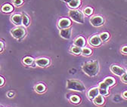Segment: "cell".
<instances>
[{
	"mask_svg": "<svg viewBox=\"0 0 127 107\" xmlns=\"http://www.w3.org/2000/svg\"><path fill=\"white\" fill-rule=\"evenodd\" d=\"M82 69L89 76H95L98 73V63L97 61L87 62L83 64Z\"/></svg>",
	"mask_w": 127,
	"mask_h": 107,
	"instance_id": "obj_1",
	"label": "cell"
},
{
	"mask_svg": "<svg viewBox=\"0 0 127 107\" xmlns=\"http://www.w3.org/2000/svg\"><path fill=\"white\" fill-rule=\"evenodd\" d=\"M67 88L69 90L83 91L86 89L82 82L77 80H68L67 82Z\"/></svg>",
	"mask_w": 127,
	"mask_h": 107,
	"instance_id": "obj_2",
	"label": "cell"
},
{
	"mask_svg": "<svg viewBox=\"0 0 127 107\" xmlns=\"http://www.w3.org/2000/svg\"><path fill=\"white\" fill-rule=\"evenodd\" d=\"M69 16L71 17L73 20L77 23H83V16L81 12L79 11H70Z\"/></svg>",
	"mask_w": 127,
	"mask_h": 107,
	"instance_id": "obj_3",
	"label": "cell"
},
{
	"mask_svg": "<svg viewBox=\"0 0 127 107\" xmlns=\"http://www.w3.org/2000/svg\"><path fill=\"white\" fill-rule=\"evenodd\" d=\"M12 35L17 39H20L21 38H23L25 35V30L23 28H16V29H14L11 31Z\"/></svg>",
	"mask_w": 127,
	"mask_h": 107,
	"instance_id": "obj_4",
	"label": "cell"
},
{
	"mask_svg": "<svg viewBox=\"0 0 127 107\" xmlns=\"http://www.w3.org/2000/svg\"><path fill=\"white\" fill-rule=\"evenodd\" d=\"M91 23H92L93 26L95 27H99L101 24H103L104 23V19L102 17L100 16H95L93 17L90 20Z\"/></svg>",
	"mask_w": 127,
	"mask_h": 107,
	"instance_id": "obj_5",
	"label": "cell"
},
{
	"mask_svg": "<svg viewBox=\"0 0 127 107\" xmlns=\"http://www.w3.org/2000/svg\"><path fill=\"white\" fill-rule=\"evenodd\" d=\"M111 71L113 72L114 74H116L117 76H122L123 75L125 74V70L123 69L121 67H119L118 66H116V65H113L111 67Z\"/></svg>",
	"mask_w": 127,
	"mask_h": 107,
	"instance_id": "obj_6",
	"label": "cell"
},
{
	"mask_svg": "<svg viewBox=\"0 0 127 107\" xmlns=\"http://www.w3.org/2000/svg\"><path fill=\"white\" fill-rule=\"evenodd\" d=\"M99 94V88H94L90 89L88 92V97L90 99H94L96 97H98Z\"/></svg>",
	"mask_w": 127,
	"mask_h": 107,
	"instance_id": "obj_7",
	"label": "cell"
},
{
	"mask_svg": "<svg viewBox=\"0 0 127 107\" xmlns=\"http://www.w3.org/2000/svg\"><path fill=\"white\" fill-rule=\"evenodd\" d=\"M70 20L67 19V18H63L60 20L59 21V23H58V26L61 29H67V28L70 26Z\"/></svg>",
	"mask_w": 127,
	"mask_h": 107,
	"instance_id": "obj_8",
	"label": "cell"
},
{
	"mask_svg": "<svg viewBox=\"0 0 127 107\" xmlns=\"http://www.w3.org/2000/svg\"><path fill=\"white\" fill-rule=\"evenodd\" d=\"M36 63L39 66L41 67H45L46 66H48L49 64V60L47 58H39L36 60Z\"/></svg>",
	"mask_w": 127,
	"mask_h": 107,
	"instance_id": "obj_9",
	"label": "cell"
},
{
	"mask_svg": "<svg viewBox=\"0 0 127 107\" xmlns=\"http://www.w3.org/2000/svg\"><path fill=\"white\" fill-rule=\"evenodd\" d=\"M60 34H61V36L63 37L64 38L69 39V38H70V35H71V29L67 28V29L61 30Z\"/></svg>",
	"mask_w": 127,
	"mask_h": 107,
	"instance_id": "obj_10",
	"label": "cell"
},
{
	"mask_svg": "<svg viewBox=\"0 0 127 107\" xmlns=\"http://www.w3.org/2000/svg\"><path fill=\"white\" fill-rule=\"evenodd\" d=\"M101 39L100 36L94 35L92 38H90L89 43H90V45H92L93 46H98L101 44Z\"/></svg>",
	"mask_w": 127,
	"mask_h": 107,
	"instance_id": "obj_11",
	"label": "cell"
},
{
	"mask_svg": "<svg viewBox=\"0 0 127 107\" xmlns=\"http://www.w3.org/2000/svg\"><path fill=\"white\" fill-rule=\"evenodd\" d=\"M13 22L17 25H20L23 23V17L20 15H14L12 18Z\"/></svg>",
	"mask_w": 127,
	"mask_h": 107,
	"instance_id": "obj_12",
	"label": "cell"
},
{
	"mask_svg": "<svg viewBox=\"0 0 127 107\" xmlns=\"http://www.w3.org/2000/svg\"><path fill=\"white\" fill-rule=\"evenodd\" d=\"M86 44V41L85 39L83 38L82 37H79L75 40L74 42V45L76 46H78L79 48H82V47H84V45Z\"/></svg>",
	"mask_w": 127,
	"mask_h": 107,
	"instance_id": "obj_13",
	"label": "cell"
},
{
	"mask_svg": "<svg viewBox=\"0 0 127 107\" xmlns=\"http://www.w3.org/2000/svg\"><path fill=\"white\" fill-rule=\"evenodd\" d=\"M103 82L106 84L107 87H111V86H112V85H114L115 84V80L111 77H107L104 80Z\"/></svg>",
	"mask_w": 127,
	"mask_h": 107,
	"instance_id": "obj_14",
	"label": "cell"
},
{
	"mask_svg": "<svg viewBox=\"0 0 127 107\" xmlns=\"http://www.w3.org/2000/svg\"><path fill=\"white\" fill-rule=\"evenodd\" d=\"M94 103H95V104L98 105V106L103 105L104 103V99L102 97V95H98V97H96L94 99Z\"/></svg>",
	"mask_w": 127,
	"mask_h": 107,
	"instance_id": "obj_15",
	"label": "cell"
},
{
	"mask_svg": "<svg viewBox=\"0 0 127 107\" xmlns=\"http://www.w3.org/2000/svg\"><path fill=\"white\" fill-rule=\"evenodd\" d=\"M35 89L38 93H40L41 94V93H43L45 91V86L43 84H39L36 86Z\"/></svg>",
	"mask_w": 127,
	"mask_h": 107,
	"instance_id": "obj_16",
	"label": "cell"
},
{
	"mask_svg": "<svg viewBox=\"0 0 127 107\" xmlns=\"http://www.w3.org/2000/svg\"><path fill=\"white\" fill-rule=\"evenodd\" d=\"M68 4L70 8H76L79 5V4H80V0H72V1L70 3H68Z\"/></svg>",
	"mask_w": 127,
	"mask_h": 107,
	"instance_id": "obj_17",
	"label": "cell"
},
{
	"mask_svg": "<svg viewBox=\"0 0 127 107\" xmlns=\"http://www.w3.org/2000/svg\"><path fill=\"white\" fill-rule=\"evenodd\" d=\"M2 11L8 13V12L12 11L13 10V8L12 7V5H8V4H6V5H5L2 6Z\"/></svg>",
	"mask_w": 127,
	"mask_h": 107,
	"instance_id": "obj_18",
	"label": "cell"
},
{
	"mask_svg": "<svg viewBox=\"0 0 127 107\" xmlns=\"http://www.w3.org/2000/svg\"><path fill=\"white\" fill-rule=\"evenodd\" d=\"M71 51L73 53L76 54H79L81 52H82V50H81V48L78 47V46H73L72 48H71Z\"/></svg>",
	"mask_w": 127,
	"mask_h": 107,
	"instance_id": "obj_19",
	"label": "cell"
},
{
	"mask_svg": "<svg viewBox=\"0 0 127 107\" xmlns=\"http://www.w3.org/2000/svg\"><path fill=\"white\" fill-rule=\"evenodd\" d=\"M23 61H24V64L29 66V65H31V64L33 63V59L32 57H25Z\"/></svg>",
	"mask_w": 127,
	"mask_h": 107,
	"instance_id": "obj_20",
	"label": "cell"
},
{
	"mask_svg": "<svg viewBox=\"0 0 127 107\" xmlns=\"http://www.w3.org/2000/svg\"><path fill=\"white\" fill-rule=\"evenodd\" d=\"M70 100L74 103H79V101H80V98H79L78 96H77V95H74V96H72V97H71Z\"/></svg>",
	"mask_w": 127,
	"mask_h": 107,
	"instance_id": "obj_21",
	"label": "cell"
},
{
	"mask_svg": "<svg viewBox=\"0 0 127 107\" xmlns=\"http://www.w3.org/2000/svg\"><path fill=\"white\" fill-rule=\"evenodd\" d=\"M100 38L101 39V41L105 42L106 40H107V38H109V34L107 33H102L100 35Z\"/></svg>",
	"mask_w": 127,
	"mask_h": 107,
	"instance_id": "obj_22",
	"label": "cell"
},
{
	"mask_svg": "<svg viewBox=\"0 0 127 107\" xmlns=\"http://www.w3.org/2000/svg\"><path fill=\"white\" fill-rule=\"evenodd\" d=\"M82 53L83 55H86V56H89L92 54V51L89 49V48H84L82 50Z\"/></svg>",
	"mask_w": 127,
	"mask_h": 107,
	"instance_id": "obj_23",
	"label": "cell"
},
{
	"mask_svg": "<svg viewBox=\"0 0 127 107\" xmlns=\"http://www.w3.org/2000/svg\"><path fill=\"white\" fill-rule=\"evenodd\" d=\"M22 17H23V23H22L24 25V26L27 27L29 25V18L27 17V16H26L25 15H24Z\"/></svg>",
	"mask_w": 127,
	"mask_h": 107,
	"instance_id": "obj_24",
	"label": "cell"
},
{
	"mask_svg": "<svg viewBox=\"0 0 127 107\" xmlns=\"http://www.w3.org/2000/svg\"><path fill=\"white\" fill-rule=\"evenodd\" d=\"M108 91L107 90V89H100L99 88V94L101 95H102V96H106L108 94Z\"/></svg>",
	"mask_w": 127,
	"mask_h": 107,
	"instance_id": "obj_25",
	"label": "cell"
},
{
	"mask_svg": "<svg viewBox=\"0 0 127 107\" xmlns=\"http://www.w3.org/2000/svg\"><path fill=\"white\" fill-rule=\"evenodd\" d=\"M84 12H85V14L86 15H91L93 13V10H92V8H86L84 10Z\"/></svg>",
	"mask_w": 127,
	"mask_h": 107,
	"instance_id": "obj_26",
	"label": "cell"
},
{
	"mask_svg": "<svg viewBox=\"0 0 127 107\" xmlns=\"http://www.w3.org/2000/svg\"><path fill=\"white\" fill-rule=\"evenodd\" d=\"M23 3L22 0H14V4L16 6H19Z\"/></svg>",
	"mask_w": 127,
	"mask_h": 107,
	"instance_id": "obj_27",
	"label": "cell"
},
{
	"mask_svg": "<svg viewBox=\"0 0 127 107\" xmlns=\"http://www.w3.org/2000/svg\"><path fill=\"white\" fill-rule=\"evenodd\" d=\"M122 81L123 82L125 83H127V73H125L124 75L123 76V78H122Z\"/></svg>",
	"mask_w": 127,
	"mask_h": 107,
	"instance_id": "obj_28",
	"label": "cell"
},
{
	"mask_svg": "<svg viewBox=\"0 0 127 107\" xmlns=\"http://www.w3.org/2000/svg\"><path fill=\"white\" fill-rule=\"evenodd\" d=\"M14 95V94L13 92H12V91H10V92L8 93V97H13Z\"/></svg>",
	"mask_w": 127,
	"mask_h": 107,
	"instance_id": "obj_29",
	"label": "cell"
},
{
	"mask_svg": "<svg viewBox=\"0 0 127 107\" xmlns=\"http://www.w3.org/2000/svg\"><path fill=\"white\" fill-rule=\"evenodd\" d=\"M122 51H123V53H126V54H127V46H125V47H123V49H122Z\"/></svg>",
	"mask_w": 127,
	"mask_h": 107,
	"instance_id": "obj_30",
	"label": "cell"
},
{
	"mask_svg": "<svg viewBox=\"0 0 127 107\" xmlns=\"http://www.w3.org/2000/svg\"><path fill=\"white\" fill-rule=\"evenodd\" d=\"M0 80H1V86H2L3 84H4V78H3V77H0Z\"/></svg>",
	"mask_w": 127,
	"mask_h": 107,
	"instance_id": "obj_31",
	"label": "cell"
},
{
	"mask_svg": "<svg viewBox=\"0 0 127 107\" xmlns=\"http://www.w3.org/2000/svg\"><path fill=\"white\" fill-rule=\"evenodd\" d=\"M123 97H124L125 98H127V91H125L124 93H123Z\"/></svg>",
	"mask_w": 127,
	"mask_h": 107,
	"instance_id": "obj_32",
	"label": "cell"
},
{
	"mask_svg": "<svg viewBox=\"0 0 127 107\" xmlns=\"http://www.w3.org/2000/svg\"><path fill=\"white\" fill-rule=\"evenodd\" d=\"M62 1H64L65 2H67V3H70L72 1V0H62Z\"/></svg>",
	"mask_w": 127,
	"mask_h": 107,
	"instance_id": "obj_33",
	"label": "cell"
},
{
	"mask_svg": "<svg viewBox=\"0 0 127 107\" xmlns=\"http://www.w3.org/2000/svg\"><path fill=\"white\" fill-rule=\"evenodd\" d=\"M2 50H3V42H1V51H2Z\"/></svg>",
	"mask_w": 127,
	"mask_h": 107,
	"instance_id": "obj_34",
	"label": "cell"
}]
</instances>
